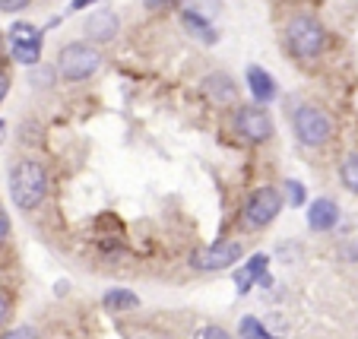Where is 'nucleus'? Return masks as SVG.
<instances>
[{"mask_svg":"<svg viewBox=\"0 0 358 339\" xmlns=\"http://www.w3.org/2000/svg\"><path fill=\"white\" fill-rule=\"evenodd\" d=\"M48 168L38 159H20L10 171V197L20 210H35L48 197Z\"/></svg>","mask_w":358,"mask_h":339,"instance_id":"f257e3e1","label":"nucleus"},{"mask_svg":"<svg viewBox=\"0 0 358 339\" xmlns=\"http://www.w3.org/2000/svg\"><path fill=\"white\" fill-rule=\"evenodd\" d=\"M282 41L292 57H298V61H314V57L324 55V48H327V29H324V22L314 20V16L298 13L285 22Z\"/></svg>","mask_w":358,"mask_h":339,"instance_id":"f03ea898","label":"nucleus"},{"mask_svg":"<svg viewBox=\"0 0 358 339\" xmlns=\"http://www.w3.org/2000/svg\"><path fill=\"white\" fill-rule=\"evenodd\" d=\"M99 67H101V55L92 41H70L57 55V73L67 82L89 80V76L99 73Z\"/></svg>","mask_w":358,"mask_h":339,"instance_id":"7ed1b4c3","label":"nucleus"},{"mask_svg":"<svg viewBox=\"0 0 358 339\" xmlns=\"http://www.w3.org/2000/svg\"><path fill=\"white\" fill-rule=\"evenodd\" d=\"M292 130H295L301 146L317 150V146H324V143L333 136V121L324 108H317V105H298V108L292 111Z\"/></svg>","mask_w":358,"mask_h":339,"instance_id":"20e7f679","label":"nucleus"},{"mask_svg":"<svg viewBox=\"0 0 358 339\" xmlns=\"http://www.w3.org/2000/svg\"><path fill=\"white\" fill-rule=\"evenodd\" d=\"M282 212V194L276 187H257L244 203V222L250 229H266Z\"/></svg>","mask_w":358,"mask_h":339,"instance_id":"39448f33","label":"nucleus"},{"mask_svg":"<svg viewBox=\"0 0 358 339\" xmlns=\"http://www.w3.org/2000/svg\"><path fill=\"white\" fill-rule=\"evenodd\" d=\"M235 130L248 143H266L273 136V117L264 105H241L235 111Z\"/></svg>","mask_w":358,"mask_h":339,"instance_id":"423d86ee","label":"nucleus"},{"mask_svg":"<svg viewBox=\"0 0 358 339\" xmlns=\"http://www.w3.org/2000/svg\"><path fill=\"white\" fill-rule=\"evenodd\" d=\"M241 254H244L241 241H219V245H210V247L194 251L190 264H194V270L216 273V270H229V266H235L238 260H241Z\"/></svg>","mask_w":358,"mask_h":339,"instance_id":"0eeeda50","label":"nucleus"},{"mask_svg":"<svg viewBox=\"0 0 358 339\" xmlns=\"http://www.w3.org/2000/svg\"><path fill=\"white\" fill-rule=\"evenodd\" d=\"M10 51L20 64L26 67H35L41 57V29L32 26V22H16L10 29Z\"/></svg>","mask_w":358,"mask_h":339,"instance_id":"6e6552de","label":"nucleus"},{"mask_svg":"<svg viewBox=\"0 0 358 339\" xmlns=\"http://www.w3.org/2000/svg\"><path fill=\"white\" fill-rule=\"evenodd\" d=\"M83 32H86V41H92V45H108V41H115L117 32H121V20H117L115 10L99 7L86 16Z\"/></svg>","mask_w":358,"mask_h":339,"instance_id":"1a4fd4ad","label":"nucleus"},{"mask_svg":"<svg viewBox=\"0 0 358 339\" xmlns=\"http://www.w3.org/2000/svg\"><path fill=\"white\" fill-rule=\"evenodd\" d=\"M203 92H206V99H210L213 105H235L238 102L235 80H231L229 73H222V70L203 76Z\"/></svg>","mask_w":358,"mask_h":339,"instance_id":"9d476101","label":"nucleus"},{"mask_svg":"<svg viewBox=\"0 0 358 339\" xmlns=\"http://www.w3.org/2000/svg\"><path fill=\"white\" fill-rule=\"evenodd\" d=\"M336 222H339L336 200L317 197L311 206H308V225H311V231H330V229H336Z\"/></svg>","mask_w":358,"mask_h":339,"instance_id":"9b49d317","label":"nucleus"},{"mask_svg":"<svg viewBox=\"0 0 358 339\" xmlns=\"http://www.w3.org/2000/svg\"><path fill=\"white\" fill-rule=\"evenodd\" d=\"M248 89H250V95H254V102H260V105L276 99V82H273V76L266 73L264 67H257V64L248 67Z\"/></svg>","mask_w":358,"mask_h":339,"instance_id":"f8f14e48","label":"nucleus"},{"mask_svg":"<svg viewBox=\"0 0 358 339\" xmlns=\"http://www.w3.org/2000/svg\"><path fill=\"white\" fill-rule=\"evenodd\" d=\"M181 22H184V29H187V32L194 35V38L206 41V45H216V41H219V32L213 29V22L206 20V16H203L200 10L184 7V10H181Z\"/></svg>","mask_w":358,"mask_h":339,"instance_id":"ddd939ff","label":"nucleus"},{"mask_svg":"<svg viewBox=\"0 0 358 339\" xmlns=\"http://www.w3.org/2000/svg\"><path fill=\"white\" fill-rule=\"evenodd\" d=\"M266 264H270V257H266V254H254V260H248V264H244V270L235 273L238 292L248 295L254 282H264V279H266V276H264V273H266Z\"/></svg>","mask_w":358,"mask_h":339,"instance_id":"4468645a","label":"nucleus"},{"mask_svg":"<svg viewBox=\"0 0 358 339\" xmlns=\"http://www.w3.org/2000/svg\"><path fill=\"white\" fill-rule=\"evenodd\" d=\"M101 305H105V311L121 314V311H134V308H140V298H136L134 292H127V289H108V292L101 295Z\"/></svg>","mask_w":358,"mask_h":339,"instance_id":"2eb2a0df","label":"nucleus"},{"mask_svg":"<svg viewBox=\"0 0 358 339\" xmlns=\"http://www.w3.org/2000/svg\"><path fill=\"white\" fill-rule=\"evenodd\" d=\"M339 181H343L345 190L358 194V152H349V156L343 159V165H339Z\"/></svg>","mask_w":358,"mask_h":339,"instance_id":"dca6fc26","label":"nucleus"},{"mask_svg":"<svg viewBox=\"0 0 358 339\" xmlns=\"http://www.w3.org/2000/svg\"><path fill=\"white\" fill-rule=\"evenodd\" d=\"M238 330H241L244 339H276V336H273V333L264 326V320H257V317H244Z\"/></svg>","mask_w":358,"mask_h":339,"instance_id":"f3484780","label":"nucleus"},{"mask_svg":"<svg viewBox=\"0 0 358 339\" xmlns=\"http://www.w3.org/2000/svg\"><path fill=\"white\" fill-rule=\"evenodd\" d=\"M194 339H231V336L222 330V326H216V324H206V326H200V330L194 333Z\"/></svg>","mask_w":358,"mask_h":339,"instance_id":"a211bd4d","label":"nucleus"},{"mask_svg":"<svg viewBox=\"0 0 358 339\" xmlns=\"http://www.w3.org/2000/svg\"><path fill=\"white\" fill-rule=\"evenodd\" d=\"M285 190H289L292 206H304V187L298 181H285Z\"/></svg>","mask_w":358,"mask_h":339,"instance_id":"6ab92c4d","label":"nucleus"},{"mask_svg":"<svg viewBox=\"0 0 358 339\" xmlns=\"http://www.w3.org/2000/svg\"><path fill=\"white\" fill-rule=\"evenodd\" d=\"M29 3H32V0H0V13H20Z\"/></svg>","mask_w":358,"mask_h":339,"instance_id":"aec40b11","label":"nucleus"},{"mask_svg":"<svg viewBox=\"0 0 358 339\" xmlns=\"http://www.w3.org/2000/svg\"><path fill=\"white\" fill-rule=\"evenodd\" d=\"M0 339H38V336H35L32 326H16V330H10L7 336H0Z\"/></svg>","mask_w":358,"mask_h":339,"instance_id":"412c9836","label":"nucleus"},{"mask_svg":"<svg viewBox=\"0 0 358 339\" xmlns=\"http://www.w3.org/2000/svg\"><path fill=\"white\" fill-rule=\"evenodd\" d=\"M149 10H171V7H181V0H146Z\"/></svg>","mask_w":358,"mask_h":339,"instance_id":"4be33fe9","label":"nucleus"},{"mask_svg":"<svg viewBox=\"0 0 358 339\" xmlns=\"http://www.w3.org/2000/svg\"><path fill=\"white\" fill-rule=\"evenodd\" d=\"M7 235H10V216H7V210L0 206V245L7 241Z\"/></svg>","mask_w":358,"mask_h":339,"instance_id":"5701e85b","label":"nucleus"},{"mask_svg":"<svg viewBox=\"0 0 358 339\" xmlns=\"http://www.w3.org/2000/svg\"><path fill=\"white\" fill-rule=\"evenodd\" d=\"M10 317V298L3 292H0V326H3V320Z\"/></svg>","mask_w":358,"mask_h":339,"instance_id":"b1692460","label":"nucleus"},{"mask_svg":"<svg viewBox=\"0 0 358 339\" xmlns=\"http://www.w3.org/2000/svg\"><path fill=\"white\" fill-rule=\"evenodd\" d=\"M7 92H10V76L3 73V70H0V102L7 99Z\"/></svg>","mask_w":358,"mask_h":339,"instance_id":"393cba45","label":"nucleus"},{"mask_svg":"<svg viewBox=\"0 0 358 339\" xmlns=\"http://www.w3.org/2000/svg\"><path fill=\"white\" fill-rule=\"evenodd\" d=\"M92 3H95V0H70V10H73V13H76V10H86V7H92Z\"/></svg>","mask_w":358,"mask_h":339,"instance_id":"a878e982","label":"nucleus"},{"mask_svg":"<svg viewBox=\"0 0 358 339\" xmlns=\"http://www.w3.org/2000/svg\"><path fill=\"white\" fill-rule=\"evenodd\" d=\"M134 339H146V336H143V333H140V336H134Z\"/></svg>","mask_w":358,"mask_h":339,"instance_id":"bb28decb","label":"nucleus"},{"mask_svg":"<svg viewBox=\"0 0 358 339\" xmlns=\"http://www.w3.org/2000/svg\"><path fill=\"white\" fill-rule=\"evenodd\" d=\"M0 134H3V121H0Z\"/></svg>","mask_w":358,"mask_h":339,"instance_id":"cd10ccee","label":"nucleus"},{"mask_svg":"<svg viewBox=\"0 0 358 339\" xmlns=\"http://www.w3.org/2000/svg\"><path fill=\"white\" fill-rule=\"evenodd\" d=\"M241 339H244V336H241Z\"/></svg>","mask_w":358,"mask_h":339,"instance_id":"c85d7f7f","label":"nucleus"}]
</instances>
